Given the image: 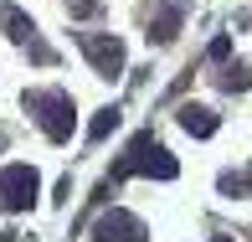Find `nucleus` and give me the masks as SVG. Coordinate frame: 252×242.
Listing matches in <instances>:
<instances>
[{
  "mask_svg": "<svg viewBox=\"0 0 252 242\" xmlns=\"http://www.w3.org/2000/svg\"><path fill=\"white\" fill-rule=\"evenodd\" d=\"M180 129L196 134V139H206V134H216V113L201 108V103H186V108H180Z\"/></svg>",
  "mask_w": 252,
  "mask_h": 242,
  "instance_id": "6",
  "label": "nucleus"
},
{
  "mask_svg": "<svg viewBox=\"0 0 252 242\" xmlns=\"http://www.w3.org/2000/svg\"><path fill=\"white\" fill-rule=\"evenodd\" d=\"M26 108L41 119V129H47V139H72V124H77V113H72V93H62V88H36V93H26Z\"/></svg>",
  "mask_w": 252,
  "mask_h": 242,
  "instance_id": "1",
  "label": "nucleus"
},
{
  "mask_svg": "<svg viewBox=\"0 0 252 242\" xmlns=\"http://www.w3.org/2000/svg\"><path fill=\"white\" fill-rule=\"evenodd\" d=\"M41 191V175L31 165H5L0 170V211H26Z\"/></svg>",
  "mask_w": 252,
  "mask_h": 242,
  "instance_id": "3",
  "label": "nucleus"
},
{
  "mask_svg": "<svg viewBox=\"0 0 252 242\" xmlns=\"http://www.w3.org/2000/svg\"><path fill=\"white\" fill-rule=\"evenodd\" d=\"M93 242H144V222L129 211H103L93 222Z\"/></svg>",
  "mask_w": 252,
  "mask_h": 242,
  "instance_id": "4",
  "label": "nucleus"
},
{
  "mask_svg": "<svg viewBox=\"0 0 252 242\" xmlns=\"http://www.w3.org/2000/svg\"><path fill=\"white\" fill-rule=\"evenodd\" d=\"M216 242H232V237H216Z\"/></svg>",
  "mask_w": 252,
  "mask_h": 242,
  "instance_id": "9",
  "label": "nucleus"
},
{
  "mask_svg": "<svg viewBox=\"0 0 252 242\" xmlns=\"http://www.w3.org/2000/svg\"><path fill=\"white\" fill-rule=\"evenodd\" d=\"M134 170H144V175H159V180H170L175 175V155H170L165 144L155 139V134H139V139L129 144V155L113 165V175H134Z\"/></svg>",
  "mask_w": 252,
  "mask_h": 242,
  "instance_id": "2",
  "label": "nucleus"
},
{
  "mask_svg": "<svg viewBox=\"0 0 252 242\" xmlns=\"http://www.w3.org/2000/svg\"><path fill=\"white\" fill-rule=\"evenodd\" d=\"M0 26H5V36H16V41H21V36H31V21L21 16V10H10V5L0 10Z\"/></svg>",
  "mask_w": 252,
  "mask_h": 242,
  "instance_id": "7",
  "label": "nucleus"
},
{
  "mask_svg": "<svg viewBox=\"0 0 252 242\" xmlns=\"http://www.w3.org/2000/svg\"><path fill=\"white\" fill-rule=\"evenodd\" d=\"M83 52L93 57V67L103 77H119L124 72V47H119V36H83Z\"/></svg>",
  "mask_w": 252,
  "mask_h": 242,
  "instance_id": "5",
  "label": "nucleus"
},
{
  "mask_svg": "<svg viewBox=\"0 0 252 242\" xmlns=\"http://www.w3.org/2000/svg\"><path fill=\"white\" fill-rule=\"evenodd\" d=\"M113 129H119V108H103L98 119H93V129H88V139H108Z\"/></svg>",
  "mask_w": 252,
  "mask_h": 242,
  "instance_id": "8",
  "label": "nucleus"
}]
</instances>
